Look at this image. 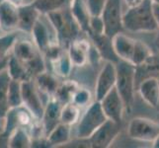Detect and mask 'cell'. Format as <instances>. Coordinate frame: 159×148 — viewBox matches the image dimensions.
I'll return each instance as SVG.
<instances>
[{
    "mask_svg": "<svg viewBox=\"0 0 159 148\" xmlns=\"http://www.w3.org/2000/svg\"><path fill=\"white\" fill-rule=\"evenodd\" d=\"M152 0H143V2L133 8H129L124 13V28L130 32L149 33L158 31L159 26L153 13Z\"/></svg>",
    "mask_w": 159,
    "mask_h": 148,
    "instance_id": "obj_1",
    "label": "cell"
},
{
    "mask_svg": "<svg viewBox=\"0 0 159 148\" xmlns=\"http://www.w3.org/2000/svg\"><path fill=\"white\" fill-rule=\"evenodd\" d=\"M117 81L116 89L122 97L125 106V111L129 113L133 109L134 102V90L136 79V66L129 61L119 59L116 63Z\"/></svg>",
    "mask_w": 159,
    "mask_h": 148,
    "instance_id": "obj_2",
    "label": "cell"
},
{
    "mask_svg": "<svg viewBox=\"0 0 159 148\" xmlns=\"http://www.w3.org/2000/svg\"><path fill=\"white\" fill-rule=\"evenodd\" d=\"M46 16L57 33L59 43H65L69 46L71 42L77 39L78 33L81 30L71 15L69 7L68 9L64 8L53 11Z\"/></svg>",
    "mask_w": 159,
    "mask_h": 148,
    "instance_id": "obj_3",
    "label": "cell"
},
{
    "mask_svg": "<svg viewBox=\"0 0 159 148\" xmlns=\"http://www.w3.org/2000/svg\"><path fill=\"white\" fill-rule=\"evenodd\" d=\"M108 119L100 101H95L88 106L85 113L78 120L76 136L78 139H89L91 135Z\"/></svg>",
    "mask_w": 159,
    "mask_h": 148,
    "instance_id": "obj_4",
    "label": "cell"
},
{
    "mask_svg": "<svg viewBox=\"0 0 159 148\" xmlns=\"http://www.w3.org/2000/svg\"><path fill=\"white\" fill-rule=\"evenodd\" d=\"M123 0H107L102 11L101 17L105 26V34L113 38L115 35L122 33L124 28L123 23Z\"/></svg>",
    "mask_w": 159,
    "mask_h": 148,
    "instance_id": "obj_5",
    "label": "cell"
},
{
    "mask_svg": "<svg viewBox=\"0 0 159 148\" xmlns=\"http://www.w3.org/2000/svg\"><path fill=\"white\" fill-rule=\"evenodd\" d=\"M128 134L133 139L152 143L159 135V123L146 118H134L129 123Z\"/></svg>",
    "mask_w": 159,
    "mask_h": 148,
    "instance_id": "obj_6",
    "label": "cell"
},
{
    "mask_svg": "<svg viewBox=\"0 0 159 148\" xmlns=\"http://www.w3.org/2000/svg\"><path fill=\"white\" fill-rule=\"evenodd\" d=\"M41 93L38 90L34 79L22 81V98L23 105L29 109L37 119H42L45 106L41 98Z\"/></svg>",
    "mask_w": 159,
    "mask_h": 148,
    "instance_id": "obj_7",
    "label": "cell"
},
{
    "mask_svg": "<svg viewBox=\"0 0 159 148\" xmlns=\"http://www.w3.org/2000/svg\"><path fill=\"white\" fill-rule=\"evenodd\" d=\"M120 123L108 119L88 139L90 146L94 148H107L111 146L120 134Z\"/></svg>",
    "mask_w": 159,
    "mask_h": 148,
    "instance_id": "obj_8",
    "label": "cell"
},
{
    "mask_svg": "<svg viewBox=\"0 0 159 148\" xmlns=\"http://www.w3.org/2000/svg\"><path fill=\"white\" fill-rule=\"evenodd\" d=\"M117 68L116 63L107 61L98 75L95 85V99L101 101L108 93L116 87Z\"/></svg>",
    "mask_w": 159,
    "mask_h": 148,
    "instance_id": "obj_9",
    "label": "cell"
},
{
    "mask_svg": "<svg viewBox=\"0 0 159 148\" xmlns=\"http://www.w3.org/2000/svg\"><path fill=\"white\" fill-rule=\"evenodd\" d=\"M100 103L104 113L109 119L122 123L124 112L125 111V106L116 87L110 91L100 101Z\"/></svg>",
    "mask_w": 159,
    "mask_h": 148,
    "instance_id": "obj_10",
    "label": "cell"
},
{
    "mask_svg": "<svg viewBox=\"0 0 159 148\" xmlns=\"http://www.w3.org/2000/svg\"><path fill=\"white\" fill-rule=\"evenodd\" d=\"M19 5L10 0L0 2V29L5 33L13 32L18 27Z\"/></svg>",
    "mask_w": 159,
    "mask_h": 148,
    "instance_id": "obj_11",
    "label": "cell"
},
{
    "mask_svg": "<svg viewBox=\"0 0 159 148\" xmlns=\"http://www.w3.org/2000/svg\"><path fill=\"white\" fill-rule=\"evenodd\" d=\"M19 20L17 29L24 33L31 34L37 21L40 19L41 13L37 9L34 2L19 5Z\"/></svg>",
    "mask_w": 159,
    "mask_h": 148,
    "instance_id": "obj_12",
    "label": "cell"
},
{
    "mask_svg": "<svg viewBox=\"0 0 159 148\" xmlns=\"http://www.w3.org/2000/svg\"><path fill=\"white\" fill-rule=\"evenodd\" d=\"M62 105L63 104L60 103L54 96L48 100L45 106V112L41 119L47 135L60 123V112H61Z\"/></svg>",
    "mask_w": 159,
    "mask_h": 148,
    "instance_id": "obj_13",
    "label": "cell"
},
{
    "mask_svg": "<svg viewBox=\"0 0 159 148\" xmlns=\"http://www.w3.org/2000/svg\"><path fill=\"white\" fill-rule=\"evenodd\" d=\"M68 7L71 15L79 26L81 32L88 34L90 31V20L92 15L87 3L84 0H71Z\"/></svg>",
    "mask_w": 159,
    "mask_h": 148,
    "instance_id": "obj_14",
    "label": "cell"
},
{
    "mask_svg": "<svg viewBox=\"0 0 159 148\" xmlns=\"http://www.w3.org/2000/svg\"><path fill=\"white\" fill-rule=\"evenodd\" d=\"M112 42L114 51L119 59L130 62L131 58H133L136 40L131 39L123 33H119L112 38Z\"/></svg>",
    "mask_w": 159,
    "mask_h": 148,
    "instance_id": "obj_15",
    "label": "cell"
},
{
    "mask_svg": "<svg viewBox=\"0 0 159 148\" xmlns=\"http://www.w3.org/2000/svg\"><path fill=\"white\" fill-rule=\"evenodd\" d=\"M91 45L85 40L75 39L68 46V56L74 66H83L89 60Z\"/></svg>",
    "mask_w": 159,
    "mask_h": 148,
    "instance_id": "obj_16",
    "label": "cell"
},
{
    "mask_svg": "<svg viewBox=\"0 0 159 148\" xmlns=\"http://www.w3.org/2000/svg\"><path fill=\"white\" fill-rule=\"evenodd\" d=\"M139 92L147 105L155 108L159 104V83L156 77H148L141 82Z\"/></svg>",
    "mask_w": 159,
    "mask_h": 148,
    "instance_id": "obj_17",
    "label": "cell"
},
{
    "mask_svg": "<svg viewBox=\"0 0 159 148\" xmlns=\"http://www.w3.org/2000/svg\"><path fill=\"white\" fill-rule=\"evenodd\" d=\"M89 38L91 39L93 45L98 49L102 58H105L107 61H112L115 63L119 61V57L117 56L113 47L112 38L108 37L106 34L90 35Z\"/></svg>",
    "mask_w": 159,
    "mask_h": 148,
    "instance_id": "obj_18",
    "label": "cell"
},
{
    "mask_svg": "<svg viewBox=\"0 0 159 148\" xmlns=\"http://www.w3.org/2000/svg\"><path fill=\"white\" fill-rule=\"evenodd\" d=\"M34 81L41 94L46 95L48 98L53 97L56 95L60 85L57 76H56L53 73H48L47 70L45 72L36 76L34 78Z\"/></svg>",
    "mask_w": 159,
    "mask_h": 148,
    "instance_id": "obj_19",
    "label": "cell"
},
{
    "mask_svg": "<svg viewBox=\"0 0 159 148\" xmlns=\"http://www.w3.org/2000/svg\"><path fill=\"white\" fill-rule=\"evenodd\" d=\"M31 34L33 37V42L35 43L38 49L42 52V54H45L48 48L51 47L52 43H53L51 40L50 31H48L46 23H43L41 19H39L35 24Z\"/></svg>",
    "mask_w": 159,
    "mask_h": 148,
    "instance_id": "obj_20",
    "label": "cell"
},
{
    "mask_svg": "<svg viewBox=\"0 0 159 148\" xmlns=\"http://www.w3.org/2000/svg\"><path fill=\"white\" fill-rule=\"evenodd\" d=\"M12 52L14 56L23 63L30 61L38 54L42 53L36 47L35 43L29 40H17L12 48Z\"/></svg>",
    "mask_w": 159,
    "mask_h": 148,
    "instance_id": "obj_21",
    "label": "cell"
},
{
    "mask_svg": "<svg viewBox=\"0 0 159 148\" xmlns=\"http://www.w3.org/2000/svg\"><path fill=\"white\" fill-rule=\"evenodd\" d=\"M11 77L8 73L7 69L5 68L0 72V123H3L4 119L9 112V85H10Z\"/></svg>",
    "mask_w": 159,
    "mask_h": 148,
    "instance_id": "obj_22",
    "label": "cell"
},
{
    "mask_svg": "<svg viewBox=\"0 0 159 148\" xmlns=\"http://www.w3.org/2000/svg\"><path fill=\"white\" fill-rule=\"evenodd\" d=\"M47 138L52 146L66 144L71 138V125L59 123L56 128L47 135Z\"/></svg>",
    "mask_w": 159,
    "mask_h": 148,
    "instance_id": "obj_23",
    "label": "cell"
},
{
    "mask_svg": "<svg viewBox=\"0 0 159 148\" xmlns=\"http://www.w3.org/2000/svg\"><path fill=\"white\" fill-rule=\"evenodd\" d=\"M6 69L8 71L11 79L18 80L21 82L25 80L33 79L31 77L30 73L28 72V70H27L25 64L16 57L14 54H12V56H10L8 57V64H7Z\"/></svg>",
    "mask_w": 159,
    "mask_h": 148,
    "instance_id": "obj_24",
    "label": "cell"
},
{
    "mask_svg": "<svg viewBox=\"0 0 159 148\" xmlns=\"http://www.w3.org/2000/svg\"><path fill=\"white\" fill-rule=\"evenodd\" d=\"M10 148H29L32 147V136L27 128L19 127L16 128L9 138Z\"/></svg>",
    "mask_w": 159,
    "mask_h": 148,
    "instance_id": "obj_25",
    "label": "cell"
},
{
    "mask_svg": "<svg viewBox=\"0 0 159 148\" xmlns=\"http://www.w3.org/2000/svg\"><path fill=\"white\" fill-rule=\"evenodd\" d=\"M51 64L53 74L58 78H67L72 70V66H74L67 52H62L61 56L57 59L52 61Z\"/></svg>",
    "mask_w": 159,
    "mask_h": 148,
    "instance_id": "obj_26",
    "label": "cell"
},
{
    "mask_svg": "<svg viewBox=\"0 0 159 148\" xmlns=\"http://www.w3.org/2000/svg\"><path fill=\"white\" fill-rule=\"evenodd\" d=\"M33 2L42 15H47L53 11L66 8L71 0H35Z\"/></svg>",
    "mask_w": 159,
    "mask_h": 148,
    "instance_id": "obj_27",
    "label": "cell"
},
{
    "mask_svg": "<svg viewBox=\"0 0 159 148\" xmlns=\"http://www.w3.org/2000/svg\"><path fill=\"white\" fill-rule=\"evenodd\" d=\"M80 118V108L72 102L65 103L62 105L60 112V123L73 125L78 123Z\"/></svg>",
    "mask_w": 159,
    "mask_h": 148,
    "instance_id": "obj_28",
    "label": "cell"
},
{
    "mask_svg": "<svg viewBox=\"0 0 159 148\" xmlns=\"http://www.w3.org/2000/svg\"><path fill=\"white\" fill-rule=\"evenodd\" d=\"M78 88V84L74 81H63L62 83H60L54 97L62 104L69 103L72 100L74 93Z\"/></svg>",
    "mask_w": 159,
    "mask_h": 148,
    "instance_id": "obj_29",
    "label": "cell"
},
{
    "mask_svg": "<svg viewBox=\"0 0 159 148\" xmlns=\"http://www.w3.org/2000/svg\"><path fill=\"white\" fill-rule=\"evenodd\" d=\"M152 56V52L150 48L147 47L144 43L140 41L135 42V47L133 54V58H131V63L134 64L136 67L143 65L147 60H148Z\"/></svg>",
    "mask_w": 159,
    "mask_h": 148,
    "instance_id": "obj_30",
    "label": "cell"
},
{
    "mask_svg": "<svg viewBox=\"0 0 159 148\" xmlns=\"http://www.w3.org/2000/svg\"><path fill=\"white\" fill-rule=\"evenodd\" d=\"M9 105L10 108H17L23 105L22 98V82L18 80L11 79L9 85Z\"/></svg>",
    "mask_w": 159,
    "mask_h": 148,
    "instance_id": "obj_31",
    "label": "cell"
},
{
    "mask_svg": "<svg viewBox=\"0 0 159 148\" xmlns=\"http://www.w3.org/2000/svg\"><path fill=\"white\" fill-rule=\"evenodd\" d=\"M17 41V35L14 32L6 33L0 37V60H3L9 56V52Z\"/></svg>",
    "mask_w": 159,
    "mask_h": 148,
    "instance_id": "obj_32",
    "label": "cell"
},
{
    "mask_svg": "<svg viewBox=\"0 0 159 148\" xmlns=\"http://www.w3.org/2000/svg\"><path fill=\"white\" fill-rule=\"evenodd\" d=\"M90 101H91L90 91L85 88H80V87L76 90L72 97V100H71V102L75 104L76 106H78L79 108L89 106Z\"/></svg>",
    "mask_w": 159,
    "mask_h": 148,
    "instance_id": "obj_33",
    "label": "cell"
},
{
    "mask_svg": "<svg viewBox=\"0 0 159 148\" xmlns=\"http://www.w3.org/2000/svg\"><path fill=\"white\" fill-rule=\"evenodd\" d=\"M105 34V26L101 16H92L90 20V31L87 35Z\"/></svg>",
    "mask_w": 159,
    "mask_h": 148,
    "instance_id": "obj_34",
    "label": "cell"
},
{
    "mask_svg": "<svg viewBox=\"0 0 159 148\" xmlns=\"http://www.w3.org/2000/svg\"><path fill=\"white\" fill-rule=\"evenodd\" d=\"M107 0H87L89 11L92 16H101Z\"/></svg>",
    "mask_w": 159,
    "mask_h": 148,
    "instance_id": "obj_35",
    "label": "cell"
},
{
    "mask_svg": "<svg viewBox=\"0 0 159 148\" xmlns=\"http://www.w3.org/2000/svg\"><path fill=\"white\" fill-rule=\"evenodd\" d=\"M124 2L128 6V8H133L139 5L140 3L143 2V0H124Z\"/></svg>",
    "mask_w": 159,
    "mask_h": 148,
    "instance_id": "obj_36",
    "label": "cell"
},
{
    "mask_svg": "<svg viewBox=\"0 0 159 148\" xmlns=\"http://www.w3.org/2000/svg\"><path fill=\"white\" fill-rule=\"evenodd\" d=\"M152 7H153V13H154L156 22H157V24H158V26H159V4L153 3Z\"/></svg>",
    "mask_w": 159,
    "mask_h": 148,
    "instance_id": "obj_37",
    "label": "cell"
},
{
    "mask_svg": "<svg viewBox=\"0 0 159 148\" xmlns=\"http://www.w3.org/2000/svg\"><path fill=\"white\" fill-rule=\"evenodd\" d=\"M9 57V56H8ZM8 57L5 58L3 60H0V72H1L2 70H4L5 68L7 67V64H8Z\"/></svg>",
    "mask_w": 159,
    "mask_h": 148,
    "instance_id": "obj_38",
    "label": "cell"
},
{
    "mask_svg": "<svg viewBox=\"0 0 159 148\" xmlns=\"http://www.w3.org/2000/svg\"><path fill=\"white\" fill-rule=\"evenodd\" d=\"M152 147H154V148H159V135L157 136V138L152 142Z\"/></svg>",
    "mask_w": 159,
    "mask_h": 148,
    "instance_id": "obj_39",
    "label": "cell"
},
{
    "mask_svg": "<svg viewBox=\"0 0 159 148\" xmlns=\"http://www.w3.org/2000/svg\"><path fill=\"white\" fill-rule=\"evenodd\" d=\"M155 47H157V49L159 51V29H158V34H157L156 39H155Z\"/></svg>",
    "mask_w": 159,
    "mask_h": 148,
    "instance_id": "obj_40",
    "label": "cell"
},
{
    "mask_svg": "<svg viewBox=\"0 0 159 148\" xmlns=\"http://www.w3.org/2000/svg\"><path fill=\"white\" fill-rule=\"evenodd\" d=\"M10 1L14 2L15 4H17V5H21V4H23L24 0H10Z\"/></svg>",
    "mask_w": 159,
    "mask_h": 148,
    "instance_id": "obj_41",
    "label": "cell"
},
{
    "mask_svg": "<svg viewBox=\"0 0 159 148\" xmlns=\"http://www.w3.org/2000/svg\"><path fill=\"white\" fill-rule=\"evenodd\" d=\"M3 128H4V127H3V123H0V132H1V131L3 130Z\"/></svg>",
    "mask_w": 159,
    "mask_h": 148,
    "instance_id": "obj_42",
    "label": "cell"
},
{
    "mask_svg": "<svg viewBox=\"0 0 159 148\" xmlns=\"http://www.w3.org/2000/svg\"><path fill=\"white\" fill-rule=\"evenodd\" d=\"M153 3H156V4H159V0H152Z\"/></svg>",
    "mask_w": 159,
    "mask_h": 148,
    "instance_id": "obj_43",
    "label": "cell"
},
{
    "mask_svg": "<svg viewBox=\"0 0 159 148\" xmlns=\"http://www.w3.org/2000/svg\"><path fill=\"white\" fill-rule=\"evenodd\" d=\"M157 79H158V83H159V77H158V78H157Z\"/></svg>",
    "mask_w": 159,
    "mask_h": 148,
    "instance_id": "obj_44",
    "label": "cell"
}]
</instances>
